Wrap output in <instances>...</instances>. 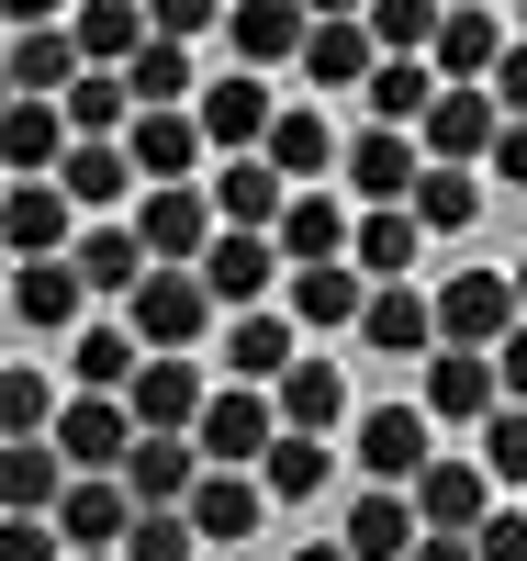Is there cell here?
<instances>
[{
  "mask_svg": "<svg viewBox=\"0 0 527 561\" xmlns=\"http://www.w3.org/2000/svg\"><path fill=\"white\" fill-rule=\"evenodd\" d=\"M68 147H79L68 102H12V113H0V158H12V180H57Z\"/></svg>",
  "mask_w": 527,
  "mask_h": 561,
  "instance_id": "cell-25",
  "label": "cell"
},
{
  "mask_svg": "<svg viewBox=\"0 0 527 561\" xmlns=\"http://www.w3.org/2000/svg\"><path fill=\"white\" fill-rule=\"evenodd\" d=\"M147 270H158V259H147L135 225H90V237H79V280H90V293H124V304H135V293H147Z\"/></svg>",
  "mask_w": 527,
  "mask_h": 561,
  "instance_id": "cell-33",
  "label": "cell"
},
{
  "mask_svg": "<svg viewBox=\"0 0 527 561\" xmlns=\"http://www.w3.org/2000/svg\"><path fill=\"white\" fill-rule=\"evenodd\" d=\"M0 561H68L57 517H12V528H0Z\"/></svg>",
  "mask_w": 527,
  "mask_h": 561,
  "instance_id": "cell-44",
  "label": "cell"
},
{
  "mask_svg": "<svg viewBox=\"0 0 527 561\" xmlns=\"http://www.w3.org/2000/svg\"><path fill=\"white\" fill-rule=\"evenodd\" d=\"M68 561H113V550H68Z\"/></svg>",
  "mask_w": 527,
  "mask_h": 561,
  "instance_id": "cell-51",
  "label": "cell"
},
{
  "mask_svg": "<svg viewBox=\"0 0 527 561\" xmlns=\"http://www.w3.org/2000/svg\"><path fill=\"white\" fill-rule=\"evenodd\" d=\"M303 79H314V90H370V79H381V45H370V12H314V45H303Z\"/></svg>",
  "mask_w": 527,
  "mask_h": 561,
  "instance_id": "cell-19",
  "label": "cell"
},
{
  "mask_svg": "<svg viewBox=\"0 0 527 561\" xmlns=\"http://www.w3.org/2000/svg\"><path fill=\"white\" fill-rule=\"evenodd\" d=\"M438 68H426V57H381V79H370V124L381 135H426V113H438Z\"/></svg>",
  "mask_w": 527,
  "mask_h": 561,
  "instance_id": "cell-28",
  "label": "cell"
},
{
  "mask_svg": "<svg viewBox=\"0 0 527 561\" xmlns=\"http://www.w3.org/2000/svg\"><path fill=\"white\" fill-rule=\"evenodd\" d=\"M124 158H135V180H147V192H191V169L214 158V147H203V113H135Z\"/></svg>",
  "mask_w": 527,
  "mask_h": 561,
  "instance_id": "cell-14",
  "label": "cell"
},
{
  "mask_svg": "<svg viewBox=\"0 0 527 561\" xmlns=\"http://www.w3.org/2000/svg\"><path fill=\"white\" fill-rule=\"evenodd\" d=\"M404 214L426 225V237H460V225H471V214H483V180H471V169H426Z\"/></svg>",
  "mask_w": 527,
  "mask_h": 561,
  "instance_id": "cell-38",
  "label": "cell"
},
{
  "mask_svg": "<svg viewBox=\"0 0 527 561\" xmlns=\"http://www.w3.org/2000/svg\"><path fill=\"white\" fill-rule=\"evenodd\" d=\"M505 12H483V0H449V23H438V57H426V68H438L449 90H494V68H505Z\"/></svg>",
  "mask_w": 527,
  "mask_h": 561,
  "instance_id": "cell-11",
  "label": "cell"
},
{
  "mask_svg": "<svg viewBox=\"0 0 527 561\" xmlns=\"http://www.w3.org/2000/svg\"><path fill=\"white\" fill-rule=\"evenodd\" d=\"M415 404L438 415V427H494V415H505V382H494V359H483V348H438Z\"/></svg>",
  "mask_w": 527,
  "mask_h": 561,
  "instance_id": "cell-10",
  "label": "cell"
},
{
  "mask_svg": "<svg viewBox=\"0 0 527 561\" xmlns=\"http://www.w3.org/2000/svg\"><path fill=\"white\" fill-rule=\"evenodd\" d=\"M225 45H236V68H280V57L303 68L314 12H303V0H236V12H225Z\"/></svg>",
  "mask_w": 527,
  "mask_h": 561,
  "instance_id": "cell-16",
  "label": "cell"
},
{
  "mask_svg": "<svg viewBox=\"0 0 527 561\" xmlns=\"http://www.w3.org/2000/svg\"><path fill=\"white\" fill-rule=\"evenodd\" d=\"M135 237H147V259L158 270H203L214 259V237H225V214H214V192L191 180V192H135Z\"/></svg>",
  "mask_w": 527,
  "mask_h": 561,
  "instance_id": "cell-5",
  "label": "cell"
},
{
  "mask_svg": "<svg viewBox=\"0 0 527 561\" xmlns=\"http://www.w3.org/2000/svg\"><path fill=\"white\" fill-rule=\"evenodd\" d=\"M68 214H79V203L57 192V180H12V270H23V259H79V248H68Z\"/></svg>",
  "mask_w": 527,
  "mask_h": 561,
  "instance_id": "cell-29",
  "label": "cell"
},
{
  "mask_svg": "<svg viewBox=\"0 0 527 561\" xmlns=\"http://www.w3.org/2000/svg\"><path fill=\"white\" fill-rule=\"evenodd\" d=\"M191 550H203V528H191V517H135V539H124L113 561H191Z\"/></svg>",
  "mask_w": 527,
  "mask_h": 561,
  "instance_id": "cell-43",
  "label": "cell"
},
{
  "mask_svg": "<svg viewBox=\"0 0 527 561\" xmlns=\"http://www.w3.org/2000/svg\"><path fill=\"white\" fill-rule=\"evenodd\" d=\"M471 550H483V561H527V505H494V517H483V539H471Z\"/></svg>",
  "mask_w": 527,
  "mask_h": 561,
  "instance_id": "cell-45",
  "label": "cell"
},
{
  "mask_svg": "<svg viewBox=\"0 0 527 561\" xmlns=\"http://www.w3.org/2000/svg\"><path fill=\"white\" fill-rule=\"evenodd\" d=\"M203 147L214 158H270V124H280V90L259 79V68H225V79H203Z\"/></svg>",
  "mask_w": 527,
  "mask_h": 561,
  "instance_id": "cell-4",
  "label": "cell"
},
{
  "mask_svg": "<svg viewBox=\"0 0 527 561\" xmlns=\"http://www.w3.org/2000/svg\"><path fill=\"white\" fill-rule=\"evenodd\" d=\"M337 539H348V561H415V550H426V517H415V494H381V483H370V494L348 505Z\"/></svg>",
  "mask_w": 527,
  "mask_h": 561,
  "instance_id": "cell-24",
  "label": "cell"
},
{
  "mask_svg": "<svg viewBox=\"0 0 527 561\" xmlns=\"http://www.w3.org/2000/svg\"><path fill=\"white\" fill-rule=\"evenodd\" d=\"M337 415H348V370L337 359H293V370H280V427H293V438H325Z\"/></svg>",
  "mask_w": 527,
  "mask_h": 561,
  "instance_id": "cell-30",
  "label": "cell"
},
{
  "mask_svg": "<svg viewBox=\"0 0 527 561\" xmlns=\"http://www.w3.org/2000/svg\"><path fill=\"white\" fill-rule=\"evenodd\" d=\"M415 517H426V539H483V517H494V472L483 460H426V483H415Z\"/></svg>",
  "mask_w": 527,
  "mask_h": 561,
  "instance_id": "cell-8",
  "label": "cell"
},
{
  "mask_svg": "<svg viewBox=\"0 0 527 561\" xmlns=\"http://www.w3.org/2000/svg\"><path fill=\"white\" fill-rule=\"evenodd\" d=\"M426 438H438V415H426V404H370V415H359V472H370L381 494H415L426 460H438Z\"/></svg>",
  "mask_w": 527,
  "mask_h": 561,
  "instance_id": "cell-6",
  "label": "cell"
},
{
  "mask_svg": "<svg viewBox=\"0 0 527 561\" xmlns=\"http://www.w3.org/2000/svg\"><path fill=\"white\" fill-rule=\"evenodd\" d=\"M494 382H505V404H527V325H516V337L494 348Z\"/></svg>",
  "mask_w": 527,
  "mask_h": 561,
  "instance_id": "cell-46",
  "label": "cell"
},
{
  "mask_svg": "<svg viewBox=\"0 0 527 561\" xmlns=\"http://www.w3.org/2000/svg\"><path fill=\"white\" fill-rule=\"evenodd\" d=\"M68 370H79V393H135V370H147V337H135V325H79Z\"/></svg>",
  "mask_w": 527,
  "mask_h": 561,
  "instance_id": "cell-34",
  "label": "cell"
},
{
  "mask_svg": "<svg viewBox=\"0 0 527 561\" xmlns=\"http://www.w3.org/2000/svg\"><path fill=\"white\" fill-rule=\"evenodd\" d=\"M359 348H370V359H426V348H438V293H415V280L370 293V314H359Z\"/></svg>",
  "mask_w": 527,
  "mask_h": 561,
  "instance_id": "cell-23",
  "label": "cell"
},
{
  "mask_svg": "<svg viewBox=\"0 0 527 561\" xmlns=\"http://www.w3.org/2000/svg\"><path fill=\"white\" fill-rule=\"evenodd\" d=\"M203 192H214V214H225V237H280V214H293V180H280L270 158H225Z\"/></svg>",
  "mask_w": 527,
  "mask_h": 561,
  "instance_id": "cell-13",
  "label": "cell"
},
{
  "mask_svg": "<svg viewBox=\"0 0 527 561\" xmlns=\"http://www.w3.org/2000/svg\"><path fill=\"white\" fill-rule=\"evenodd\" d=\"M438 23H449V0H370V45L381 57H438Z\"/></svg>",
  "mask_w": 527,
  "mask_h": 561,
  "instance_id": "cell-37",
  "label": "cell"
},
{
  "mask_svg": "<svg viewBox=\"0 0 527 561\" xmlns=\"http://www.w3.org/2000/svg\"><path fill=\"white\" fill-rule=\"evenodd\" d=\"M135 404L124 393H68V415H57V449H68V472H124L135 460Z\"/></svg>",
  "mask_w": 527,
  "mask_h": 561,
  "instance_id": "cell-7",
  "label": "cell"
},
{
  "mask_svg": "<svg viewBox=\"0 0 527 561\" xmlns=\"http://www.w3.org/2000/svg\"><path fill=\"white\" fill-rule=\"evenodd\" d=\"M415 561H483V550H471V539H426Z\"/></svg>",
  "mask_w": 527,
  "mask_h": 561,
  "instance_id": "cell-48",
  "label": "cell"
},
{
  "mask_svg": "<svg viewBox=\"0 0 527 561\" xmlns=\"http://www.w3.org/2000/svg\"><path fill=\"white\" fill-rule=\"evenodd\" d=\"M79 79H90L79 34H57V23H12V102H68Z\"/></svg>",
  "mask_w": 527,
  "mask_h": 561,
  "instance_id": "cell-17",
  "label": "cell"
},
{
  "mask_svg": "<svg viewBox=\"0 0 527 561\" xmlns=\"http://www.w3.org/2000/svg\"><path fill=\"white\" fill-rule=\"evenodd\" d=\"M471 460H483L494 483H527V404H505L494 427H483V449H471Z\"/></svg>",
  "mask_w": 527,
  "mask_h": 561,
  "instance_id": "cell-42",
  "label": "cell"
},
{
  "mask_svg": "<svg viewBox=\"0 0 527 561\" xmlns=\"http://www.w3.org/2000/svg\"><path fill=\"white\" fill-rule=\"evenodd\" d=\"M494 180H505V192H527V124H505V147H494Z\"/></svg>",
  "mask_w": 527,
  "mask_h": 561,
  "instance_id": "cell-47",
  "label": "cell"
},
{
  "mask_svg": "<svg viewBox=\"0 0 527 561\" xmlns=\"http://www.w3.org/2000/svg\"><path fill=\"white\" fill-rule=\"evenodd\" d=\"M203 280H214V304H225V314H270V280H293V259H280L270 237H214Z\"/></svg>",
  "mask_w": 527,
  "mask_h": 561,
  "instance_id": "cell-20",
  "label": "cell"
},
{
  "mask_svg": "<svg viewBox=\"0 0 527 561\" xmlns=\"http://www.w3.org/2000/svg\"><path fill=\"white\" fill-rule=\"evenodd\" d=\"M259 517H270L259 472H203V494H191V528L203 539H259Z\"/></svg>",
  "mask_w": 527,
  "mask_h": 561,
  "instance_id": "cell-31",
  "label": "cell"
},
{
  "mask_svg": "<svg viewBox=\"0 0 527 561\" xmlns=\"http://www.w3.org/2000/svg\"><path fill=\"white\" fill-rule=\"evenodd\" d=\"M57 539H68V550H124V539H135V494H124V472H79L68 505H57Z\"/></svg>",
  "mask_w": 527,
  "mask_h": 561,
  "instance_id": "cell-21",
  "label": "cell"
},
{
  "mask_svg": "<svg viewBox=\"0 0 527 561\" xmlns=\"http://www.w3.org/2000/svg\"><path fill=\"white\" fill-rule=\"evenodd\" d=\"M57 393H45V370L34 359H12V382H0V427H12V438H57Z\"/></svg>",
  "mask_w": 527,
  "mask_h": 561,
  "instance_id": "cell-41",
  "label": "cell"
},
{
  "mask_svg": "<svg viewBox=\"0 0 527 561\" xmlns=\"http://www.w3.org/2000/svg\"><path fill=\"white\" fill-rule=\"evenodd\" d=\"M68 449L57 438H12V460H0V494H12V517H57L68 505Z\"/></svg>",
  "mask_w": 527,
  "mask_h": 561,
  "instance_id": "cell-27",
  "label": "cell"
},
{
  "mask_svg": "<svg viewBox=\"0 0 527 561\" xmlns=\"http://www.w3.org/2000/svg\"><path fill=\"white\" fill-rule=\"evenodd\" d=\"M225 348H236V382L280 393V370H293V314H236V325H225Z\"/></svg>",
  "mask_w": 527,
  "mask_h": 561,
  "instance_id": "cell-35",
  "label": "cell"
},
{
  "mask_svg": "<svg viewBox=\"0 0 527 561\" xmlns=\"http://www.w3.org/2000/svg\"><path fill=\"white\" fill-rule=\"evenodd\" d=\"M325 460H337V449H325V438H293V427H280V449H270V505H303V494H325Z\"/></svg>",
  "mask_w": 527,
  "mask_h": 561,
  "instance_id": "cell-40",
  "label": "cell"
},
{
  "mask_svg": "<svg viewBox=\"0 0 527 561\" xmlns=\"http://www.w3.org/2000/svg\"><path fill=\"white\" fill-rule=\"evenodd\" d=\"M426 169H471V158H494L505 147V102L494 90H438V113H426Z\"/></svg>",
  "mask_w": 527,
  "mask_h": 561,
  "instance_id": "cell-9",
  "label": "cell"
},
{
  "mask_svg": "<svg viewBox=\"0 0 527 561\" xmlns=\"http://www.w3.org/2000/svg\"><path fill=\"white\" fill-rule=\"evenodd\" d=\"M516 314H527V259H516Z\"/></svg>",
  "mask_w": 527,
  "mask_h": 561,
  "instance_id": "cell-50",
  "label": "cell"
},
{
  "mask_svg": "<svg viewBox=\"0 0 527 561\" xmlns=\"http://www.w3.org/2000/svg\"><path fill=\"white\" fill-rule=\"evenodd\" d=\"M214 314H225V304H214L203 270H147V293L124 304V325L147 337V359H191V348L214 337Z\"/></svg>",
  "mask_w": 527,
  "mask_h": 561,
  "instance_id": "cell-1",
  "label": "cell"
},
{
  "mask_svg": "<svg viewBox=\"0 0 527 561\" xmlns=\"http://www.w3.org/2000/svg\"><path fill=\"white\" fill-rule=\"evenodd\" d=\"M415 180H426V147H415V135H348V192L370 203V214H404L415 203Z\"/></svg>",
  "mask_w": 527,
  "mask_h": 561,
  "instance_id": "cell-15",
  "label": "cell"
},
{
  "mask_svg": "<svg viewBox=\"0 0 527 561\" xmlns=\"http://www.w3.org/2000/svg\"><path fill=\"white\" fill-rule=\"evenodd\" d=\"M79 304H90L79 259H23V270H12V314H23V325H79Z\"/></svg>",
  "mask_w": 527,
  "mask_h": 561,
  "instance_id": "cell-32",
  "label": "cell"
},
{
  "mask_svg": "<svg viewBox=\"0 0 527 561\" xmlns=\"http://www.w3.org/2000/svg\"><path fill=\"white\" fill-rule=\"evenodd\" d=\"M293 561H348V539H293Z\"/></svg>",
  "mask_w": 527,
  "mask_h": 561,
  "instance_id": "cell-49",
  "label": "cell"
},
{
  "mask_svg": "<svg viewBox=\"0 0 527 561\" xmlns=\"http://www.w3.org/2000/svg\"><path fill=\"white\" fill-rule=\"evenodd\" d=\"M270 169L293 180V192H325V169H348V147H337V124H325L314 102H280V124H270Z\"/></svg>",
  "mask_w": 527,
  "mask_h": 561,
  "instance_id": "cell-22",
  "label": "cell"
},
{
  "mask_svg": "<svg viewBox=\"0 0 527 561\" xmlns=\"http://www.w3.org/2000/svg\"><path fill=\"white\" fill-rule=\"evenodd\" d=\"M124 404H135V427H147V438H191V427H203V404H214V382H203V359H147Z\"/></svg>",
  "mask_w": 527,
  "mask_h": 561,
  "instance_id": "cell-12",
  "label": "cell"
},
{
  "mask_svg": "<svg viewBox=\"0 0 527 561\" xmlns=\"http://www.w3.org/2000/svg\"><path fill=\"white\" fill-rule=\"evenodd\" d=\"M191 449H203L214 472H270V449H280V393L225 382V393L203 404V427H191Z\"/></svg>",
  "mask_w": 527,
  "mask_h": 561,
  "instance_id": "cell-2",
  "label": "cell"
},
{
  "mask_svg": "<svg viewBox=\"0 0 527 561\" xmlns=\"http://www.w3.org/2000/svg\"><path fill=\"white\" fill-rule=\"evenodd\" d=\"M280 304H293V325H359V314H370V270H359V259L293 270V280H280Z\"/></svg>",
  "mask_w": 527,
  "mask_h": 561,
  "instance_id": "cell-26",
  "label": "cell"
},
{
  "mask_svg": "<svg viewBox=\"0 0 527 561\" xmlns=\"http://www.w3.org/2000/svg\"><path fill=\"white\" fill-rule=\"evenodd\" d=\"M516 325H527L516 314V270H449L438 280V348H483L494 359Z\"/></svg>",
  "mask_w": 527,
  "mask_h": 561,
  "instance_id": "cell-3",
  "label": "cell"
},
{
  "mask_svg": "<svg viewBox=\"0 0 527 561\" xmlns=\"http://www.w3.org/2000/svg\"><path fill=\"white\" fill-rule=\"evenodd\" d=\"M415 237H426L415 214H370V225H359V270H370V293H393V280H415Z\"/></svg>",
  "mask_w": 527,
  "mask_h": 561,
  "instance_id": "cell-39",
  "label": "cell"
},
{
  "mask_svg": "<svg viewBox=\"0 0 527 561\" xmlns=\"http://www.w3.org/2000/svg\"><path fill=\"white\" fill-rule=\"evenodd\" d=\"M293 270H337V259H359V225H348V203L337 192H293V214H280V237H270Z\"/></svg>",
  "mask_w": 527,
  "mask_h": 561,
  "instance_id": "cell-18",
  "label": "cell"
},
{
  "mask_svg": "<svg viewBox=\"0 0 527 561\" xmlns=\"http://www.w3.org/2000/svg\"><path fill=\"white\" fill-rule=\"evenodd\" d=\"M57 192H68L79 214H113V203L135 192V158H124V147H68V169H57Z\"/></svg>",
  "mask_w": 527,
  "mask_h": 561,
  "instance_id": "cell-36",
  "label": "cell"
}]
</instances>
